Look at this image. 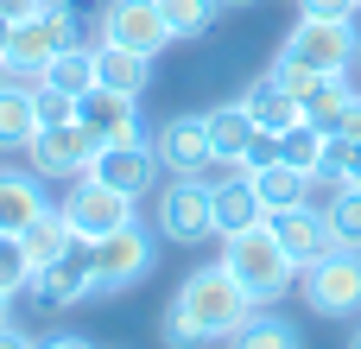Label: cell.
Returning <instances> with one entry per match:
<instances>
[{"label":"cell","instance_id":"d4e9b609","mask_svg":"<svg viewBox=\"0 0 361 349\" xmlns=\"http://www.w3.org/2000/svg\"><path fill=\"white\" fill-rule=\"evenodd\" d=\"M349 102H355V89H349L343 76H317V83L305 89V121L324 127V134H336L343 114H349Z\"/></svg>","mask_w":361,"mask_h":349},{"label":"cell","instance_id":"e0dca14e","mask_svg":"<svg viewBox=\"0 0 361 349\" xmlns=\"http://www.w3.org/2000/svg\"><path fill=\"white\" fill-rule=\"evenodd\" d=\"M44 178L38 172H0V235H19L44 216Z\"/></svg>","mask_w":361,"mask_h":349},{"label":"cell","instance_id":"cb8c5ba5","mask_svg":"<svg viewBox=\"0 0 361 349\" xmlns=\"http://www.w3.org/2000/svg\"><path fill=\"white\" fill-rule=\"evenodd\" d=\"M254 191H260V203H267V210L311 203V172H298V165L273 159V165H260V172H254Z\"/></svg>","mask_w":361,"mask_h":349},{"label":"cell","instance_id":"6da1fadb","mask_svg":"<svg viewBox=\"0 0 361 349\" xmlns=\"http://www.w3.org/2000/svg\"><path fill=\"white\" fill-rule=\"evenodd\" d=\"M247 312H254V299L241 292V280L222 261L216 267H197L178 286V299H171V312L159 324V343L165 349H203V343H216V337H235Z\"/></svg>","mask_w":361,"mask_h":349},{"label":"cell","instance_id":"2e32d148","mask_svg":"<svg viewBox=\"0 0 361 349\" xmlns=\"http://www.w3.org/2000/svg\"><path fill=\"white\" fill-rule=\"evenodd\" d=\"M209 203H216V235H241V229L267 223V203L247 172H228V184H209Z\"/></svg>","mask_w":361,"mask_h":349},{"label":"cell","instance_id":"836d02e7","mask_svg":"<svg viewBox=\"0 0 361 349\" xmlns=\"http://www.w3.org/2000/svg\"><path fill=\"white\" fill-rule=\"evenodd\" d=\"M38 349H95V343H89V337H70V331H63V337H44Z\"/></svg>","mask_w":361,"mask_h":349},{"label":"cell","instance_id":"f1b7e54d","mask_svg":"<svg viewBox=\"0 0 361 349\" xmlns=\"http://www.w3.org/2000/svg\"><path fill=\"white\" fill-rule=\"evenodd\" d=\"M32 108H38V127H63V121H76V95H63L57 83H38V89H32Z\"/></svg>","mask_w":361,"mask_h":349},{"label":"cell","instance_id":"277c9868","mask_svg":"<svg viewBox=\"0 0 361 349\" xmlns=\"http://www.w3.org/2000/svg\"><path fill=\"white\" fill-rule=\"evenodd\" d=\"M279 57H292V64H305L311 76H349V64L361 57L355 19H305V13H298V25L286 32V45H279Z\"/></svg>","mask_w":361,"mask_h":349},{"label":"cell","instance_id":"d6a6232c","mask_svg":"<svg viewBox=\"0 0 361 349\" xmlns=\"http://www.w3.org/2000/svg\"><path fill=\"white\" fill-rule=\"evenodd\" d=\"M0 349H38V343H32L19 324H0Z\"/></svg>","mask_w":361,"mask_h":349},{"label":"cell","instance_id":"4316f807","mask_svg":"<svg viewBox=\"0 0 361 349\" xmlns=\"http://www.w3.org/2000/svg\"><path fill=\"white\" fill-rule=\"evenodd\" d=\"M216 6H222V0H159L171 38H203V32L216 25Z\"/></svg>","mask_w":361,"mask_h":349},{"label":"cell","instance_id":"ac0fdd59","mask_svg":"<svg viewBox=\"0 0 361 349\" xmlns=\"http://www.w3.org/2000/svg\"><path fill=\"white\" fill-rule=\"evenodd\" d=\"M95 83H102V89H121V95H146V83H152V57L95 38Z\"/></svg>","mask_w":361,"mask_h":349},{"label":"cell","instance_id":"74e56055","mask_svg":"<svg viewBox=\"0 0 361 349\" xmlns=\"http://www.w3.org/2000/svg\"><path fill=\"white\" fill-rule=\"evenodd\" d=\"M222 6H247V0H222Z\"/></svg>","mask_w":361,"mask_h":349},{"label":"cell","instance_id":"3957f363","mask_svg":"<svg viewBox=\"0 0 361 349\" xmlns=\"http://www.w3.org/2000/svg\"><path fill=\"white\" fill-rule=\"evenodd\" d=\"M19 299H25L38 318H57V312H70V305L95 299V242H89V235H76L63 261L38 267V273L19 286Z\"/></svg>","mask_w":361,"mask_h":349},{"label":"cell","instance_id":"5bb4252c","mask_svg":"<svg viewBox=\"0 0 361 349\" xmlns=\"http://www.w3.org/2000/svg\"><path fill=\"white\" fill-rule=\"evenodd\" d=\"M159 172H165V165H159L152 140H121V146H102L82 178H102V184H114V191H127V197H146V191L159 184Z\"/></svg>","mask_w":361,"mask_h":349},{"label":"cell","instance_id":"30bf717a","mask_svg":"<svg viewBox=\"0 0 361 349\" xmlns=\"http://www.w3.org/2000/svg\"><path fill=\"white\" fill-rule=\"evenodd\" d=\"M133 203H140V197H127V191H114V184H102V178H82V184L63 197V216H70L76 235L102 242V235H114V229L133 223Z\"/></svg>","mask_w":361,"mask_h":349},{"label":"cell","instance_id":"8992f818","mask_svg":"<svg viewBox=\"0 0 361 349\" xmlns=\"http://www.w3.org/2000/svg\"><path fill=\"white\" fill-rule=\"evenodd\" d=\"M152 261H159V235H146L140 223H127V229L102 235V242H95V299L140 286V280L152 273Z\"/></svg>","mask_w":361,"mask_h":349},{"label":"cell","instance_id":"484cf974","mask_svg":"<svg viewBox=\"0 0 361 349\" xmlns=\"http://www.w3.org/2000/svg\"><path fill=\"white\" fill-rule=\"evenodd\" d=\"M44 83H57L63 95H89L95 89V45H63L44 70Z\"/></svg>","mask_w":361,"mask_h":349},{"label":"cell","instance_id":"7402d4cb","mask_svg":"<svg viewBox=\"0 0 361 349\" xmlns=\"http://www.w3.org/2000/svg\"><path fill=\"white\" fill-rule=\"evenodd\" d=\"M228 349H298V324L279 318L273 305H254V312L241 318V331L228 337Z\"/></svg>","mask_w":361,"mask_h":349},{"label":"cell","instance_id":"ba28073f","mask_svg":"<svg viewBox=\"0 0 361 349\" xmlns=\"http://www.w3.org/2000/svg\"><path fill=\"white\" fill-rule=\"evenodd\" d=\"M267 229H273V242L292 254V267L305 273V267H317L324 254H336L343 242H336V229H330V210H311V203H286V210H267Z\"/></svg>","mask_w":361,"mask_h":349},{"label":"cell","instance_id":"7a4b0ae2","mask_svg":"<svg viewBox=\"0 0 361 349\" xmlns=\"http://www.w3.org/2000/svg\"><path fill=\"white\" fill-rule=\"evenodd\" d=\"M222 267L241 280V292H247L254 305H279V299L298 286V267H292V254L273 242L267 223H254V229H241V235H222Z\"/></svg>","mask_w":361,"mask_h":349},{"label":"cell","instance_id":"1f68e13d","mask_svg":"<svg viewBox=\"0 0 361 349\" xmlns=\"http://www.w3.org/2000/svg\"><path fill=\"white\" fill-rule=\"evenodd\" d=\"M44 6H51V0H0V13H6L13 25H25V19H38Z\"/></svg>","mask_w":361,"mask_h":349},{"label":"cell","instance_id":"5b68a950","mask_svg":"<svg viewBox=\"0 0 361 349\" xmlns=\"http://www.w3.org/2000/svg\"><path fill=\"white\" fill-rule=\"evenodd\" d=\"M298 292L317 318H361V248H336L298 273Z\"/></svg>","mask_w":361,"mask_h":349},{"label":"cell","instance_id":"603a6c76","mask_svg":"<svg viewBox=\"0 0 361 349\" xmlns=\"http://www.w3.org/2000/svg\"><path fill=\"white\" fill-rule=\"evenodd\" d=\"M330 146H336V134H324V127H311V121H298L292 134H279V159L298 165V172H311V178L330 172Z\"/></svg>","mask_w":361,"mask_h":349},{"label":"cell","instance_id":"f546056e","mask_svg":"<svg viewBox=\"0 0 361 349\" xmlns=\"http://www.w3.org/2000/svg\"><path fill=\"white\" fill-rule=\"evenodd\" d=\"M330 178H336V184H361V134H336V146H330Z\"/></svg>","mask_w":361,"mask_h":349},{"label":"cell","instance_id":"4fadbf2b","mask_svg":"<svg viewBox=\"0 0 361 349\" xmlns=\"http://www.w3.org/2000/svg\"><path fill=\"white\" fill-rule=\"evenodd\" d=\"M76 121L102 140V146H121V140H146V121H140V95H121V89H89L76 95Z\"/></svg>","mask_w":361,"mask_h":349},{"label":"cell","instance_id":"9c48e42d","mask_svg":"<svg viewBox=\"0 0 361 349\" xmlns=\"http://www.w3.org/2000/svg\"><path fill=\"white\" fill-rule=\"evenodd\" d=\"M95 153H102V140H95L82 121L38 127V134H32V146H25V159H32V172H38V178H82V172L95 165Z\"/></svg>","mask_w":361,"mask_h":349},{"label":"cell","instance_id":"d590c367","mask_svg":"<svg viewBox=\"0 0 361 349\" xmlns=\"http://www.w3.org/2000/svg\"><path fill=\"white\" fill-rule=\"evenodd\" d=\"M0 324H13V292H0Z\"/></svg>","mask_w":361,"mask_h":349},{"label":"cell","instance_id":"7c38bea8","mask_svg":"<svg viewBox=\"0 0 361 349\" xmlns=\"http://www.w3.org/2000/svg\"><path fill=\"white\" fill-rule=\"evenodd\" d=\"M152 153H159V165H165L171 178H203V172L216 165L209 121H203V114H178V121H165V127L152 134Z\"/></svg>","mask_w":361,"mask_h":349},{"label":"cell","instance_id":"44dd1931","mask_svg":"<svg viewBox=\"0 0 361 349\" xmlns=\"http://www.w3.org/2000/svg\"><path fill=\"white\" fill-rule=\"evenodd\" d=\"M38 134V108H32V89L19 83H0V153H25Z\"/></svg>","mask_w":361,"mask_h":349},{"label":"cell","instance_id":"e575fe53","mask_svg":"<svg viewBox=\"0 0 361 349\" xmlns=\"http://www.w3.org/2000/svg\"><path fill=\"white\" fill-rule=\"evenodd\" d=\"M6 45H13V19L0 13V57H6Z\"/></svg>","mask_w":361,"mask_h":349},{"label":"cell","instance_id":"9a60e30c","mask_svg":"<svg viewBox=\"0 0 361 349\" xmlns=\"http://www.w3.org/2000/svg\"><path fill=\"white\" fill-rule=\"evenodd\" d=\"M241 108L254 114V127H260V134H292V127L305 121V102H298V95H292V89L273 76V70H267L260 83H247Z\"/></svg>","mask_w":361,"mask_h":349},{"label":"cell","instance_id":"d6986e66","mask_svg":"<svg viewBox=\"0 0 361 349\" xmlns=\"http://www.w3.org/2000/svg\"><path fill=\"white\" fill-rule=\"evenodd\" d=\"M203 121H209V146H216L222 165H241V153L260 140V127H254V114H247L241 102H222V108H209Z\"/></svg>","mask_w":361,"mask_h":349},{"label":"cell","instance_id":"83f0119b","mask_svg":"<svg viewBox=\"0 0 361 349\" xmlns=\"http://www.w3.org/2000/svg\"><path fill=\"white\" fill-rule=\"evenodd\" d=\"M330 229L343 248H361V184H336L330 197Z\"/></svg>","mask_w":361,"mask_h":349},{"label":"cell","instance_id":"52a82bcc","mask_svg":"<svg viewBox=\"0 0 361 349\" xmlns=\"http://www.w3.org/2000/svg\"><path fill=\"white\" fill-rule=\"evenodd\" d=\"M159 235L178 242V248H197L216 235V203H209V184L203 178H178L159 191Z\"/></svg>","mask_w":361,"mask_h":349},{"label":"cell","instance_id":"4dcf8cb0","mask_svg":"<svg viewBox=\"0 0 361 349\" xmlns=\"http://www.w3.org/2000/svg\"><path fill=\"white\" fill-rule=\"evenodd\" d=\"M298 13L305 19H355L361 0H298Z\"/></svg>","mask_w":361,"mask_h":349},{"label":"cell","instance_id":"8fae6325","mask_svg":"<svg viewBox=\"0 0 361 349\" xmlns=\"http://www.w3.org/2000/svg\"><path fill=\"white\" fill-rule=\"evenodd\" d=\"M95 38L159 57V51L171 45V25H165L159 0H108V6H102V25H95Z\"/></svg>","mask_w":361,"mask_h":349},{"label":"cell","instance_id":"ffe728a7","mask_svg":"<svg viewBox=\"0 0 361 349\" xmlns=\"http://www.w3.org/2000/svg\"><path fill=\"white\" fill-rule=\"evenodd\" d=\"M19 242H25V261H32V273H38V267H51V261H63V254H70L76 229H70V216H63V210H44L32 229H19Z\"/></svg>","mask_w":361,"mask_h":349},{"label":"cell","instance_id":"8d00e7d4","mask_svg":"<svg viewBox=\"0 0 361 349\" xmlns=\"http://www.w3.org/2000/svg\"><path fill=\"white\" fill-rule=\"evenodd\" d=\"M349 349H361V331H355V337H349Z\"/></svg>","mask_w":361,"mask_h":349}]
</instances>
